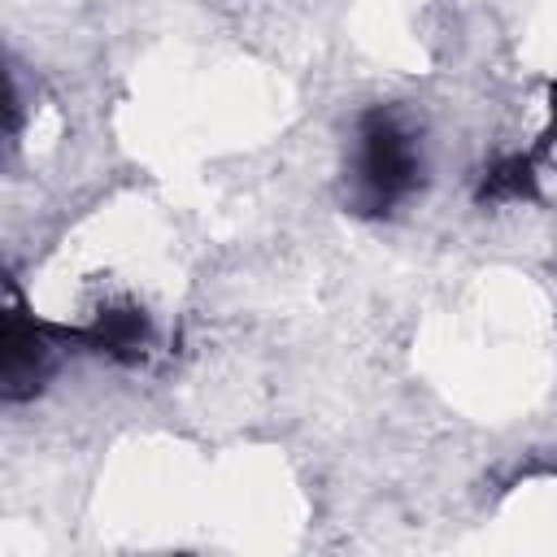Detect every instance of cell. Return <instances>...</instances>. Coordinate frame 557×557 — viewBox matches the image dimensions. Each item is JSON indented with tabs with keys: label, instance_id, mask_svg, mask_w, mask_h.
Returning <instances> with one entry per match:
<instances>
[{
	"label": "cell",
	"instance_id": "obj_3",
	"mask_svg": "<svg viewBox=\"0 0 557 557\" xmlns=\"http://www.w3.org/2000/svg\"><path fill=\"white\" fill-rule=\"evenodd\" d=\"M522 191H531V165L522 157L496 165L483 183V196H522Z\"/></svg>",
	"mask_w": 557,
	"mask_h": 557
},
{
	"label": "cell",
	"instance_id": "obj_1",
	"mask_svg": "<svg viewBox=\"0 0 557 557\" xmlns=\"http://www.w3.org/2000/svg\"><path fill=\"white\" fill-rule=\"evenodd\" d=\"M418 183V152L413 139L396 126L392 113H370L361 122V148H357V196L352 205L361 213L392 209L409 187Z\"/></svg>",
	"mask_w": 557,
	"mask_h": 557
},
{
	"label": "cell",
	"instance_id": "obj_2",
	"mask_svg": "<svg viewBox=\"0 0 557 557\" xmlns=\"http://www.w3.org/2000/svg\"><path fill=\"white\" fill-rule=\"evenodd\" d=\"M44 361H48V344L39 339L35 326L9 318V331H4V383H9V396H22V387H35V379L44 374Z\"/></svg>",
	"mask_w": 557,
	"mask_h": 557
}]
</instances>
